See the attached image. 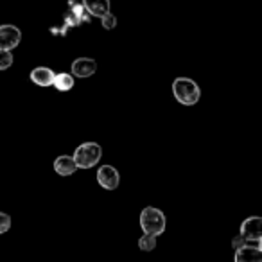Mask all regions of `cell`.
Instances as JSON below:
<instances>
[{
  "label": "cell",
  "instance_id": "13",
  "mask_svg": "<svg viewBox=\"0 0 262 262\" xmlns=\"http://www.w3.org/2000/svg\"><path fill=\"white\" fill-rule=\"evenodd\" d=\"M139 248L142 251H153L157 248V235L153 233H146L139 239Z\"/></svg>",
  "mask_w": 262,
  "mask_h": 262
},
{
  "label": "cell",
  "instance_id": "14",
  "mask_svg": "<svg viewBox=\"0 0 262 262\" xmlns=\"http://www.w3.org/2000/svg\"><path fill=\"white\" fill-rule=\"evenodd\" d=\"M15 58H13V52L8 49H0V70H8L13 65Z\"/></svg>",
  "mask_w": 262,
  "mask_h": 262
},
{
  "label": "cell",
  "instance_id": "8",
  "mask_svg": "<svg viewBox=\"0 0 262 262\" xmlns=\"http://www.w3.org/2000/svg\"><path fill=\"white\" fill-rule=\"evenodd\" d=\"M235 262H262V250L260 246H251L244 244L239 250H235Z\"/></svg>",
  "mask_w": 262,
  "mask_h": 262
},
{
  "label": "cell",
  "instance_id": "9",
  "mask_svg": "<svg viewBox=\"0 0 262 262\" xmlns=\"http://www.w3.org/2000/svg\"><path fill=\"white\" fill-rule=\"evenodd\" d=\"M54 77L56 74L52 72L49 67H36V69H33V72H31V81H33L34 84H38V86H52L54 84Z\"/></svg>",
  "mask_w": 262,
  "mask_h": 262
},
{
  "label": "cell",
  "instance_id": "6",
  "mask_svg": "<svg viewBox=\"0 0 262 262\" xmlns=\"http://www.w3.org/2000/svg\"><path fill=\"white\" fill-rule=\"evenodd\" d=\"M97 183L106 190H115L120 183L119 171L112 165H101L97 171Z\"/></svg>",
  "mask_w": 262,
  "mask_h": 262
},
{
  "label": "cell",
  "instance_id": "1",
  "mask_svg": "<svg viewBox=\"0 0 262 262\" xmlns=\"http://www.w3.org/2000/svg\"><path fill=\"white\" fill-rule=\"evenodd\" d=\"M172 94H174L176 101L183 106L198 104V101L201 97V90L198 86V83L189 79V77H176L172 81Z\"/></svg>",
  "mask_w": 262,
  "mask_h": 262
},
{
  "label": "cell",
  "instance_id": "18",
  "mask_svg": "<svg viewBox=\"0 0 262 262\" xmlns=\"http://www.w3.org/2000/svg\"><path fill=\"white\" fill-rule=\"evenodd\" d=\"M258 243H260V250H262V239H260V241H258Z\"/></svg>",
  "mask_w": 262,
  "mask_h": 262
},
{
  "label": "cell",
  "instance_id": "5",
  "mask_svg": "<svg viewBox=\"0 0 262 262\" xmlns=\"http://www.w3.org/2000/svg\"><path fill=\"white\" fill-rule=\"evenodd\" d=\"M20 40H22V33L16 26H11V24L0 26V49L13 51L20 45Z\"/></svg>",
  "mask_w": 262,
  "mask_h": 262
},
{
  "label": "cell",
  "instance_id": "3",
  "mask_svg": "<svg viewBox=\"0 0 262 262\" xmlns=\"http://www.w3.org/2000/svg\"><path fill=\"white\" fill-rule=\"evenodd\" d=\"M102 157V147L95 142H84L74 151V160L79 169H92L99 164Z\"/></svg>",
  "mask_w": 262,
  "mask_h": 262
},
{
  "label": "cell",
  "instance_id": "10",
  "mask_svg": "<svg viewBox=\"0 0 262 262\" xmlns=\"http://www.w3.org/2000/svg\"><path fill=\"white\" fill-rule=\"evenodd\" d=\"M77 164L74 160V157H67V155H61L54 160V171L58 172L59 176H70L77 171Z\"/></svg>",
  "mask_w": 262,
  "mask_h": 262
},
{
  "label": "cell",
  "instance_id": "4",
  "mask_svg": "<svg viewBox=\"0 0 262 262\" xmlns=\"http://www.w3.org/2000/svg\"><path fill=\"white\" fill-rule=\"evenodd\" d=\"M241 235L248 241V243H257L262 239V217L258 215H251V217L244 219L241 225Z\"/></svg>",
  "mask_w": 262,
  "mask_h": 262
},
{
  "label": "cell",
  "instance_id": "17",
  "mask_svg": "<svg viewBox=\"0 0 262 262\" xmlns=\"http://www.w3.org/2000/svg\"><path fill=\"white\" fill-rule=\"evenodd\" d=\"M246 243H248V241L244 239V237L239 233V235H237V237H233V241H232V246L235 248V250H239V248H241V246H244V244H246Z\"/></svg>",
  "mask_w": 262,
  "mask_h": 262
},
{
  "label": "cell",
  "instance_id": "12",
  "mask_svg": "<svg viewBox=\"0 0 262 262\" xmlns=\"http://www.w3.org/2000/svg\"><path fill=\"white\" fill-rule=\"evenodd\" d=\"M74 77H76L74 74H67V72L56 74L54 84H52V86H54L58 92H69L74 88Z\"/></svg>",
  "mask_w": 262,
  "mask_h": 262
},
{
  "label": "cell",
  "instance_id": "16",
  "mask_svg": "<svg viewBox=\"0 0 262 262\" xmlns=\"http://www.w3.org/2000/svg\"><path fill=\"white\" fill-rule=\"evenodd\" d=\"M9 228H11V217L6 212H0V235L8 232Z\"/></svg>",
  "mask_w": 262,
  "mask_h": 262
},
{
  "label": "cell",
  "instance_id": "11",
  "mask_svg": "<svg viewBox=\"0 0 262 262\" xmlns=\"http://www.w3.org/2000/svg\"><path fill=\"white\" fill-rule=\"evenodd\" d=\"M83 6L92 16H104L110 13V0H83Z\"/></svg>",
  "mask_w": 262,
  "mask_h": 262
},
{
  "label": "cell",
  "instance_id": "2",
  "mask_svg": "<svg viewBox=\"0 0 262 262\" xmlns=\"http://www.w3.org/2000/svg\"><path fill=\"white\" fill-rule=\"evenodd\" d=\"M140 228L144 233H153L162 235L165 232V215L162 210L155 207H146L140 212Z\"/></svg>",
  "mask_w": 262,
  "mask_h": 262
},
{
  "label": "cell",
  "instance_id": "15",
  "mask_svg": "<svg viewBox=\"0 0 262 262\" xmlns=\"http://www.w3.org/2000/svg\"><path fill=\"white\" fill-rule=\"evenodd\" d=\"M101 24H102V27L108 29V31L115 29L117 27V16L113 15V13H106L104 16H101Z\"/></svg>",
  "mask_w": 262,
  "mask_h": 262
},
{
  "label": "cell",
  "instance_id": "7",
  "mask_svg": "<svg viewBox=\"0 0 262 262\" xmlns=\"http://www.w3.org/2000/svg\"><path fill=\"white\" fill-rule=\"evenodd\" d=\"M97 72V63L92 58H77L72 63V74L76 77H90Z\"/></svg>",
  "mask_w": 262,
  "mask_h": 262
}]
</instances>
